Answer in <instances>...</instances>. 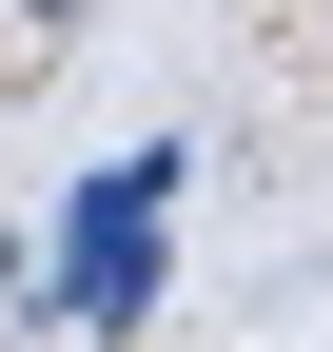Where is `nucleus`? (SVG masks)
<instances>
[{
    "label": "nucleus",
    "instance_id": "f257e3e1",
    "mask_svg": "<svg viewBox=\"0 0 333 352\" xmlns=\"http://www.w3.org/2000/svg\"><path fill=\"white\" fill-rule=\"evenodd\" d=\"M157 254H177V138H138V157H98L78 176V215H59V333H138L157 314Z\"/></svg>",
    "mask_w": 333,
    "mask_h": 352
}]
</instances>
